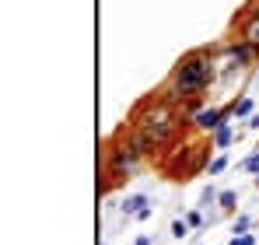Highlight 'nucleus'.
Instances as JSON below:
<instances>
[{
	"label": "nucleus",
	"instance_id": "obj_10",
	"mask_svg": "<svg viewBox=\"0 0 259 245\" xmlns=\"http://www.w3.org/2000/svg\"><path fill=\"white\" fill-rule=\"evenodd\" d=\"M249 231H252V217L249 214H238L235 224H231V235H249Z\"/></svg>",
	"mask_w": 259,
	"mask_h": 245
},
{
	"label": "nucleus",
	"instance_id": "obj_20",
	"mask_svg": "<svg viewBox=\"0 0 259 245\" xmlns=\"http://www.w3.org/2000/svg\"><path fill=\"white\" fill-rule=\"evenodd\" d=\"M102 245H109V242H102Z\"/></svg>",
	"mask_w": 259,
	"mask_h": 245
},
{
	"label": "nucleus",
	"instance_id": "obj_19",
	"mask_svg": "<svg viewBox=\"0 0 259 245\" xmlns=\"http://www.w3.org/2000/svg\"><path fill=\"white\" fill-rule=\"evenodd\" d=\"M256 189H259V175H256Z\"/></svg>",
	"mask_w": 259,
	"mask_h": 245
},
{
	"label": "nucleus",
	"instance_id": "obj_3",
	"mask_svg": "<svg viewBox=\"0 0 259 245\" xmlns=\"http://www.w3.org/2000/svg\"><path fill=\"white\" fill-rule=\"evenodd\" d=\"M228 116H231V105H228V109H214V105L207 109V105H203V109L193 116V130H200V133H214L217 126L228 123Z\"/></svg>",
	"mask_w": 259,
	"mask_h": 245
},
{
	"label": "nucleus",
	"instance_id": "obj_2",
	"mask_svg": "<svg viewBox=\"0 0 259 245\" xmlns=\"http://www.w3.org/2000/svg\"><path fill=\"white\" fill-rule=\"evenodd\" d=\"M140 165H144V154L137 147H130V140L116 130V137L105 144V154H102V193H109L123 179H133L140 172Z\"/></svg>",
	"mask_w": 259,
	"mask_h": 245
},
{
	"label": "nucleus",
	"instance_id": "obj_11",
	"mask_svg": "<svg viewBox=\"0 0 259 245\" xmlns=\"http://www.w3.org/2000/svg\"><path fill=\"white\" fill-rule=\"evenodd\" d=\"M186 235H189V221H186V217H175V221H172V238L182 242Z\"/></svg>",
	"mask_w": 259,
	"mask_h": 245
},
{
	"label": "nucleus",
	"instance_id": "obj_1",
	"mask_svg": "<svg viewBox=\"0 0 259 245\" xmlns=\"http://www.w3.org/2000/svg\"><path fill=\"white\" fill-rule=\"evenodd\" d=\"M214 77H217L214 74V49H210V46L189 49V53H182V56L175 60L161 98L172 102V105L182 102V98H196V95H203V91L210 88Z\"/></svg>",
	"mask_w": 259,
	"mask_h": 245
},
{
	"label": "nucleus",
	"instance_id": "obj_4",
	"mask_svg": "<svg viewBox=\"0 0 259 245\" xmlns=\"http://www.w3.org/2000/svg\"><path fill=\"white\" fill-rule=\"evenodd\" d=\"M224 53L231 56V63L235 67H249V63H256L259 60V46L249 39H231L228 46H224Z\"/></svg>",
	"mask_w": 259,
	"mask_h": 245
},
{
	"label": "nucleus",
	"instance_id": "obj_15",
	"mask_svg": "<svg viewBox=\"0 0 259 245\" xmlns=\"http://www.w3.org/2000/svg\"><path fill=\"white\" fill-rule=\"evenodd\" d=\"M242 168H245V172H252V175H259V154H249V158L242 161Z\"/></svg>",
	"mask_w": 259,
	"mask_h": 245
},
{
	"label": "nucleus",
	"instance_id": "obj_6",
	"mask_svg": "<svg viewBox=\"0 0 259 245\" xmlns=\"http://www.w3.org/2000/svg\"><path fill=\"white\" fill-rule=\"evenodd\" d=\"M231 140H235V130L224 123V126H217L214 133H210V144H214L217 151H224V147H231Z\"/></svg>",
	"mask_w": 259,
	"mask_h": 245
},
{
	"label": "nucleus",
	"instance_id": "obj_16",
	"mask_svg": "<svg viewBox=\"0 0 259 245\" xmlns=\"http://www.w3.org/2000/svg\"><path fill=\"white\" fill-rule=\"evenodd\" d=\"M186 221H189V228H203V214H200V210H189Z\"/></svg>",
	"mask_w": 259,
	"mask_h": 245
},
{
	"label": "nucleus",
	"instance_id": "obj_9",
	"mask_svg": "<svg viewBox=\"0 0 259 245\" xmlns=\"http://www.w3.org/2000/svg\"><path fill=\"white\" fill-rule=\"evenodd\" d=\"M235 203H238V193H235V189H224V193L217 196V207H221L224 214H231V210H235Z\"/></svg>",
	"mask_w": 259,
	"mask_h": 245
},
{
	"label": "nucleus",
	"instance_id": "obj_5",
	"mask_svg": "<svg viewBox=\"0 0 259 245\" xmlns=\"http://www.w3.org/2000/svg\"><path fill=\"white\" fill-rule=\"evenodd\" d=\"M123 217H137V221H147L151 217V200L144 196V193H133V196H126L123 200Z\"/></svg>",
	"mask_w": 259,
	"mask_h": 245
},
{
	"label": "nucleus",
	"instance_id": "obj_7",
	"mask_svg": "<svg viewBox=\"0 0 259 245\" xmlns=\"http://www.w3.org/2000/svg\"><path fill=\"white\" fill-rule=\"evenodd\" d=\"M242 39H249V42L259 46V18H245V21H242Z\"/></svg>",
	"mask_w": 259,
	"mask_h": 245
},
{
	"label": "nucleus",
	"instance_id": "obj_18",
	"mask_svg": "<svg viewBox=\"0 0 259 245\" xmlns=\"http://www.w3.org/2000/svg\"><path fill=\"white\" fill-rule=\"evenodd\" d=\"M133 245H151V235H140V238H137Z\"/></svg>",
	"mask_w": 259,
	"mask_h": 245
},
{
	"label": "nucleus",
	"instance_id": "obj_21",
	"mask_svg": "<svg viewBox=\"0 0 259 245\" xmlns=\"http://www.w3.org/2000/svg\"><path fill=\"white\" fill-rule=\"evenodd\" d=\"M256 154H259V147H256Z\"/></svg>",
	"mask_w": 259,
	"mask_h": 245
},
{
	"label": "nucleus",
	"instance_id": "obj_17",
	"mask_svg": "<svg viewBox=\"0 0 259 245\" xmlns=\"http://www.w3.org/2000/svg\"><path fill=\"white\" fill-rule=\"evenodd\" d=\"M245 126H249V130H259V112H256V116H252L249 123H245Z\"/></svg>",
	"mask_w": 259,
	"mask_h": 245
},
{
	"label": "nucleus",
	"instance_id": "obj_13",
	"mask_svg": "<svg viewBox=\"0 0 259 245\" xmlns=\"http://www.w3.org/2000/svg\"><path fill=\"white\" fill-rule=\"evenodd\" d=\"M217 196H221V193H217L214 186H203V193H200V203H214Z\"/></svg>",
	"mask_w": 259,
	"mask_h": 245
},
{
	"label": "nucleus",
	"instance_id": "obj_12",
	"mask_svg": "<svg viewBox=\"0 0 259 245\" xmlns=\"http://www.w3.org/2000/svg\"><path fill=\"white\" fill-rule=\"evenodd\" d=\"M224 168H228V154H217L214 161H210V175H221Z\"/></svg>",
	"mask_w": 259,
	"mask_h": 245
},
{
	"label": "nucleus",
	"instance_id": "obj_8",
	"mask_svg": "<svg viewBox=\"0 0 259 245\" xmlns=\"http://www.w3.org/2000/svg\"><path fill=\"white\" fill-rule=\"evenodd\" d=\"M231 112H235V116H242V119H252V116H256V105H252V98H242V102H235V105H231Z\"/></svg>",
	"mask_w": 259,
	"mask_h": 245
},
{
	"label": "nucleus",
	"instance_id": "obj_14",
	"mask_svg": "<svg viewBox=\"0 0 259 245\" xmlns=\"http://www.w3.org/2000/svg\"><path fill=\"white\" fill-rule=\"evenodd\" d=\"M259 242V235H235L228 245H256Z\"/></svg>",
	"mask_w": 259,
	"mask_h": 245
}]
</instances>
